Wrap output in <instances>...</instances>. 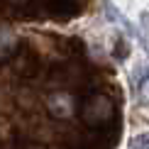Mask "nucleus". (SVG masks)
<instances>
[{
  "label": "nucleus",
  "mask_w": 149,
  "mask_h": 149,
  "mask_svg": "<svg viewBox=\"0 0 149 149\" xmlns=\"http://www.w3.org/2000/svg\"><path fill=\"white\" fill-rule=\"evenodd\" d=\"M130 149H149V137L147 134H139L130 142Z\"/></svg>",
  "instance_id": "1"
}]
</instances>
